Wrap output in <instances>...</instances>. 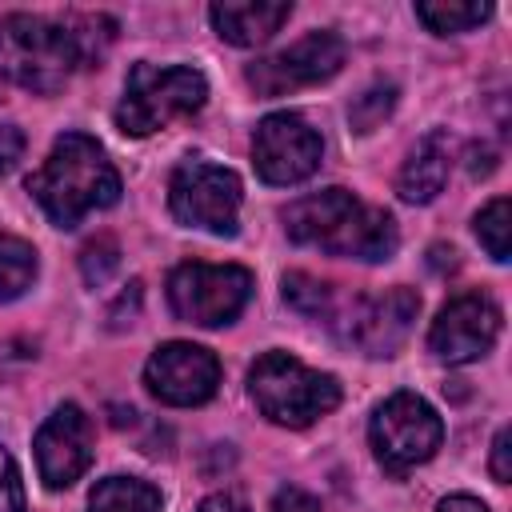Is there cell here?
I'll use <instances>...</instances> for the list:
<instances>
[{
  "label": "cell",
  "instance_id": "6da1fadb",
  "mask_svg": "<svg viewBox=\"0 0 512 512\" xmlns=\"http://www.w3.org/2000/svg\"><path fill=\"white\" fill-rule=\"evenodd\" d=\"M284 232L296 244L348 256V260H364V264L392 260L400 248L396 220L384 208L364 204L348 188H324V192L292 200L284 208Z\"/></svg>",
  "mask_w": 512,
  "mask_h": 512
},
{
  "label": "cell",
  "instance_id": "7a4b0ae2",
  "mask_svg": "<svg viewBox=\"0 0 512 512\" xmlns=\"http://www.w3.org/2000/svg\"><path fill=\"white\" fill-rule=\"evenodd\" d=\"M28 192L56 228H76L88 212L120 200V172L84 132H64L48 160L28 176Z\"/></svg>",
  "mask_w": 512,
  "mask_h": 512
},
{
  "label": "cell",
  "instance_id": "3957f363",
  "mask_svg": "<svg viewBox=\"0 0 512 512\" xmlns=\"http://www.w3.org/2000/svg\"><path fill=\"white\" fill-rule=\"evenodd\" d=\"M76 68H88L68 20L12 12L0 20V76L28 92H56Z\"/></svg>",
  "mask_w": 512,
  "mask_h": 512
},
{
  "label": "cell",
  "instance_id": "277c9868",
  "mask_svg": "<svg viewBox=\"0 0 512 512\" xmlns=\"http://www.w3.org/2000/svg\"><path fill=\"white\" fill-rule=\"evenodd\" d=\"M208 80L188 64H132L124 96L116 104V128L124 136H152L176 120H188L204 108Z\"/></svg>",
  "mask_w": 512,
  "mask_h": 512
},
{
  "label": "cell",
  "instance_id": "5b68a950",
  "mask_svg": "<svg viewBox=\"0 0 512 512\" xmlns=\"http://www.w3.org/2000/svg\"><path fill=\"white\" fill-rule=\"evenodd\" d=\"M248 396L272 424L308 428L340 404V384L336 376L300 364L292 352H264L248 368Z\"/></svg>",
  "mask_w": 512,
  "mask_h": 512
},
{
  "label": "cell",
  "instance_id": "8992f818",
  "mask_svg": "<svg viewBox=\"0 0 512 512\" xmlns=\"http://www.w3.org/2000/svg\"><path fill=\"white\" fill-rule=\"evenodd\" d=\"M240 176L212 160H180L168 180V208L184 228H200L212 236H236L240 220Z\"/></svg>",
  "mask_w": 512,
  "mask_h": 512
},
{
  "label": "cell",
  "instance_id": "52a82bcc",
  "mask_svg": "<svg viewBox=\"0 0 512 512\" xmlns=\"http://www.w3.org/2000/svg\"><path fill=\"white\" fill-rule=\"evenodd\" d=\"M368 440H372V452H376L380 468L392 472V476H404L408 468L436 456V448L444 440V424H440L436 408L424 396L396 392L372 412Z\"/></svg>",
  "mask_w": 512,
  "mask_h": 512
},
{
  "label": "cell",
  "instance_id": "ba28073f",
  "mask_svg": "<svg viewBox=\"0 0 512 512\" xmlns=\"http://www.w3.org/2000/svg\"><path fill=\"white\" fill-rule=\"evenodd\" d=\"M252 296V272L240 264H204L188 260L168 276V304L180 320L196 328L232 324Z\"/></svg>",
  "mask_w": 512,
  "mask_h": 512
},
{
  "label": "cell",
  "instance_id": "9c48e42d",
  "mask_svg": "<svg viewBox=\"0 0 512 512\" xmlns=\"http://www.w3.org/2000/svg\"><path fill=\"white\" fill-rule=\"evenodd\" d=\"M324 160L320 132L300 112H272L256 124L252 136V164L264 184H300Z\"/></svg>",
  "mask_w": 512,
  "mask_h": 512
},
{
  "label": "cell",
  "instance_id": "30bf717a",
  "mask_svg": "<svg viewBox=\"0 0 512 512\" xmlns=\"http://www.w3.org/2000/svg\"><path fill=\"white\" fill-rule=\"evenodd\" d=\"M344 64V40L328 28L300 36L296 44H288L284 52H272L264 60L248 64V84L256 88V96H284L296 88H312L320 80H332Z\"/></svg>",
  "mask_w": 512,
  "mask_h": 512
},
{
  "label": "cell",
  "instance_id": "8fae6325",
  "mask_svg": "<svg viewBox=\"0 0 512 512\" xmlns=\"http://www.w3.org/2000/svg\"><path fill=\"white\" fill-rule=\"evenodd\" d=\"M144 384L160 404L172 408H192L216 396L220 388V360L188 340H168L160 344L148 364H144Z\"/></svg>",
  "mask_w": 512,
  "mask_h": 512
},
{
  "label": "cell",
  "instance_id": "7c38bea8",
  "mask_svg": "<svg viewBox=\"0 0 512 512\" xmlns=\"http://www.w3.org/2000/svg\"><path fill=\"white\" fill-rule=\"evenodd\" d=\"M500 336V308L484 292L452 296L428 328V348L444 364H472L480 360Z\"/></svg>",
  "mask_w": 512,
  "mask_h": 512
},
{
  "label": "cell",
  "instance_id": "4fadbf2b",
  "mask_svg": "<svg viewBox=\"0 0 512 512\" xmlns=\"http://www.w3.org/2000/svg\"><path fill=\"white\" fill-rule=\"evenodd\" d=\"M32 448H36L40 480L52 492L72 488L88 472V464H92V420L84 416L80 404H60L40 424Z\"/></svg>",
  "mask_w": 512,
  "mask_h": 512
},
{
  "label": "cell",
  "instance_id": "5bb4252c",
  "mask_svg": "<svg viewBox=\"0 0 512 512\" xmlns=\"http://www.w3.org/2000/svg\"><path fill=\"white\" fill-rule=\"evenodd\" d=\"M420 312V296L404 284L380 292V296H364L348 308L344 320V336L364 352V356H396V348L408 340L412 324Z\"/></svg>",
  "mask_w": 512,
  "mask_h": 512
},
{
  "label": "cell",
  "instance_id": "9a60e30c",
  "mask_svg": "<svg viewBox=\"0 0 512 512\" xmlns=\"http://www.w3.org/2000/svg\"><path fill=\"white\" fill-rule=\"evenodd\" d=\"M288 16H292V4H284V0H276V4H264V0H244V4L224 0V4L208 8V20H212L216 36L236 44V48H256V44L272 40Z\"/></svg>",
  "mask_w": 512,
  "mask_h": 512
},
{
  "label": "cell",
  "instance_id": "2e32d148",
  "mask_svg": "<svg viewBox=\"0 0 512 512\" xmlns=\"http://www.w3.org/2000/svg\"><path fill=\"white\" fill-rule=\"evenodd\" d=\"M452 168V136L444 128H432L428 136H420V144L412 148V156L404 160L400 176H396V192L408 204H428L440 196L444 180Z\"/></svg>",
  "mask_w": 512,
  "mask_h": 512
},
{
  "label": "cell",
  "instance_id": "e0dca14e",
  "mask_svg": "<svg viewBox=\"0 0 512 512\" xmlns=\"http://www.w3.org/2000/svg\"><path fill=\"white\" fill-rule=\"evenodd\" d=\"M88 512H160V492L136 476H108L92 488Z\"/></svg>",
  "mask_w": 512,
  "mask_h": 512
},
{
  "label": "cell",
  "instance_id": "ac0fdd59",
  "mask_svg": "<svg viewBox=\"0 0 512 512\" xmlns=\"http://www.w3.org/2000/svg\"><path fill=\"white\" fill-rule=\"evenodd\" d=\"M488 16H492V4H484V0H432V4H416V20L428 24V32H436V36L468 32V28L484 24Z\"/></svg>",
  "mask_w": 512,
  "mask_h": 512
},
{
  "label": "cell",
  "instance_id": "d6986e66",
  "mask_svg": "<svg viewBox=\"0 0 512 512\" xmlns=\"http://www.w3.org/2000/svg\"><path fill=\"white\" fill-rule=\"evenodd\" d=\"M36 280V248L20 236H0V304L24 296Z\"/></svg>",
  "mask_w": 512,
  "mask_h": 512
},
{
  "label": "cell",
  "instance_id": "ffe728a7",
  "mask_svg": "<svg viewBox=\"0 0 512 512\" xmlns=\"http://www.w3.org/2000/svg\"><path fill=\"white\" fill-rule=\"evenodd\" d=\"M508 236H512V208L504 196H496L484 212H476V240L484 244V252L504 264L508 260Z\"/></svg>",
  "mask_w": 512,
  "mask_h": 512
},
{
  "label": "cell",
  "instance_id": "44dd1931",
  "mask_svg": "<svg viewBox=\"0 0 512 512\" xmlns=\"http://www.w3.org/2000/svg\"><path fill=\"white\" fill-rule=\"evenodd\" d=\"M284 300L304 312V316H328L332 312V288L308 272H288L284 276Z\"/></svg>",
  "mask_w": 512,
  "mask_h": 512
},
{
  "label": "cell",
  "instance_id": "7402d4cb",
  "mask_svg": "<svg viewBox=\"0 0 512 512\" xmlns=\"http://www.w3.org/2000/svg\"><path fill=\"white\" fill-rule=\"evenodd\" d=\"M392 104H396V88H392V84H372L368 92H360V96L352 100L348 120H352L356 132H372V128L392 112Z\"/></svg>",
  "mask_w": 512,
  "mask_h": 512
},
{
  "label": "cell",
  "instance_id": "603a6c76",
  "mask_svg": "<svg viewBox=\"0 0 512 512\" xmlns=\"http://www.w3.org/2000/svg\"><path fill=\"white\" fill-rule=\"evenodd\" d=\"M116 264H120V248H116L112 236H96V240L84 244V252H80V272H84V280H88L92 288H100V284L116 272Z\"/></svg>",
  "mask_w": 512,
  "mask_h": 512
},
{
  "label": "cell",
  "instance_id": "cb8c5ba5",
  "mask_svg": "<svg viewBox=\"0 0 512 512\" xmlns=\"http://www.w3.org/2000/svg\"><path fill=\"white\" fill-rule=\"evenodd\" d=\"M0 512H24V484H20V468L8 456V448L0 444Z\"/></svg>",
  "mask_w": 512,
  "mask_h": 512
},
{
  "label": "cell",
  "instance_id": "d4e9b609",
  "mask_svg": "<svg viewBox=\"0 0 512 512\" xmlns=\"http://www.w3.org/2000/svg\"><path fill=\"white\" fill-rule=\"evenodd\" d=\"M272 512H320V500L296 484H284L276 496H272Z\"/></svg>",
  "mask_w": 512,
  "mask_h": 512
},
{
  "label": "cell",
  "instance_id": "484cf974",
  "mask_svg": "<svg viewBox=\"0 0 512 512\" xmlns=\"http://www.w3.org/2000/svg\"><path fill=\"white\" fill-rule=\"evenodd\" d=\"M20 156H24V132L16 124H0V176H8Z\"/></svg>",
  "mask_w": 512,
  "mask_h": 512
},
{
  "label": "cell",
  "instance_id": "4316f807",
  "mask_svg": "<svg viewBox=\"0 0 512 512\" xmlns=\"http://www.w3.org/2000/svg\"><path fill=\"white\" fill-rule=\"evenodd\" d=\"M508 440H512L508 428H500L496 440H492V480H496V484H508V480H512V468H508V452H512V448H508Z\"/></svg>",
  "mask_w": 512,
  "mask_h": 512
},
{
  "label": "cell",
  "instance_id": "83f0119b",
  "mask_svg": "<svg viewBox=\"0 0 512 512\" xmlns=\"http://www.w3.org/2000/svg\"><path fill=\"white\" fill-rule=\"evenodd\" d=\"M196 512H248V504L240 496H232V492H212L208 500H200Z\"/></svg>",
  "mask_w": 512,
  "mask_h": 512
},
{
  "label": "cell",
  "instance_id": "f1b7e54d",
  "mask_svg": "<svg viewBox=\"0 0 512 512\" xmlns=\"http://www.w3.org/2000/svg\"><path fill=\"white\" fill-rule=\"evenodd\" d=\"M436 512H488L476 496H464V492H456V496H444L440 504H436Z\"/></svg>",
  "mask_w": 512,
  "mask_h": 512
},
{
  "label": "cell",
  "instance_id": "f546056e",
  "mask_svg": "<svg viewBox=\"0 0 512 512\" xmlns=\"http://www.w3.org/2000/svg\"><path fill=\"white\" fill-rule=\"evenodd\" d=\"M468 168H472V176H488V172L496 168V152L476 144V148H472V164H468Z\"/></svg>",
  "mask_w": 512,
  "mask_h": 512
}]
</instances>
